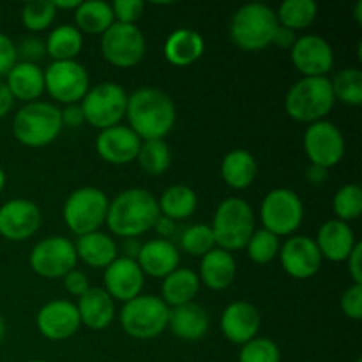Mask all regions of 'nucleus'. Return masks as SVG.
<instances>
[{
	"instance_id": "nucleus-1",
	"label": "nucleus",
	"mask_w": 362,
	"mask_h": 362,
	"mask_svg": "<svg viewBox=\"0 0 362 362\" xmlns=\"http://www.w3.org/2000/svg\"><path fill=\"white\" fill-rule=\"evenodd\" d=\"M126 117L141 141L165 140L175 126L177 110L168 94L154 87H144L127 95Z\"/></svg>"
},
{
	"instance_id": "nucleus-55",
	"label": "nucleus",
	"mask_w": 362,
	"mask_h": 362,
	"mask_svg": "<svg viewBox=\"0 0 362 362\" xmlns=\"http://www.w3.org/2000/svg\"><path fill=\"white\" fill-rule=\"evenodd\" d=\"M53 7H55V9H73V11H76L78 9V6H80L81 4V0H67V2H62V0H53Z\"/></svg>"
},
{
	"instance_id": "nucleus-12",
	"label": "nucleus",
	"mask_w": 362,
	"mask_h": 362,
	"mask_svg": "<svg viewBox=\"0 0 362 362\" xmlns=\"http://www.w3.org/2000/svg\"><path fill=\"white\" fill-rule=\"evenodd\" d=\"M90 88V76L78 60H59L45 69V90L62 105H78Z\"/></svg>"
},
{
	"instance_id": "nucleus-26",
	"label": "nucleus",
	"mask_w": 362,
	"mask_h": 362,
	"mask_svg": "<svg viewBox=\"0 0 362 362\" xmlns=\"http://www.w3.org/2000/svg\"><path fill=\"white\" fill-rule=\"evenodd\" d=\"M168 327L182 341H200L209 331V315L197 303L177 306L170 310Z\"/></svg>"
},
{
	"instance_id": "nucleus-30",
	"label": "nucleus",
	"mask_w": 362,
	"mask_h": 362,
	"mask_svg": "<svg viewBox=\"0 0 362 362\" xmlns=\"http://www.w3.org/2000/svg\"><path fill=\"white\" fill-rule=\"evenodd\" d=\"M257 159L246 148H233L221 161V177L232 189H247L257 179Z\"/></svg>"
},
{
	"instance_id": "nucleus-53",
	"label": "nucleus",
	"mask_w": 362,
	"mask_h": 362,
	"mask_svg": "<svg viewBox=\"0 0 362 362\" xmlns=\"http://www.w3.org/2000/svg\"><path fill=\"white\" fill-rule=\"evenodd\" d=\"M327 177H329L327 170L318 168V166L311 165V168L308 170V179H310V182L317 184V186H320V184H324L325 180H327Z\"/></svg>"
},
{
	"instance_id": "nucleus-25",
	"label": "nucleus",
	"mask_w": 362,
	"mask_h": 362,
	"mask_svg": "<svg viewBox=\"0 0 362 362\" xmlns=\"http://www.w3.org/2000/svg\"><path fill=\"white\" fill-rule=\"evenodd\" d=\"M237 276V262L232 253L214 247L202 257L198 279L211 290H226Z\"/></svg>"
},
{
	"instance_id": "nucleus-6",
	"label": "nucleus",
	"mask_w": 362,
	"mask_h": 362,
	"mask_svg": "<svg viewBox=\"0 0 362 362\" xmlns=\"http://www.w3.org/2000/svg\"><path fill=\"white\" fill-rule=\"evenodd\" d=\"M211 230L219 250H244L255 232L253 207L243 198H226L216 209Z\"/></svg>"
},
{
	"instance_id": "nucleus-51",
	"label": "nucleus",
	"mask_w": 362,
	"mask_h": 362,
	"mask_svg": "<svg viewBox=\"0 0 362 362\" xmlns=\"http://www.w3.org/2000/svg\"><path fill=\"white\" fill-rule=\"evenodd\" d=\"M177 221H173V219H170V218H166V216H163V214H159V218L156 219V225H154V228H156V232L159 233V239H166L168 240L170 237L173 235V233L177 232Z\"/></svg>"
},
{
	"instance_id": "nucleus-21",
	"label": "nucleus",
	"mask_w": 362,
	"mask_h": 362,
	"mask_svg": "<svg viewBox=\"0 0 362 362\" xmlns=\"http://www.w3.org/2000/svg\"><path fill=\"white\" fill-rule=\"evenodd\" d=\"M262 317L253 304L246 300H235L228 304L221 315V331L233 345H246L258 336Z\"/></svg>"
},
{
	"instance_id": "nucleus-50",
	"label": "nucleus",
	"mask_w": 362,
	"mask_h": 362,
	"mask_svg": "<svg viewBox=\"0 0 362 362\" xmlns=\"http://www.w3.org/2000/svg\"><path fill=\"white\" fill-rule=\"evenodd\" d=\"M297 37H296V32L290 30V28H285L279 25L278 30H276L274 37H272V45L279 46V48H285V49H292V46L296 45Z\"/></svg>"
},
{
	"instance_id": "nucleus-52",
	"label": "nucleus",
	"mask_w": 362,
	"mask_h": 362,
	"mask_svg": "<svg viewBox=\"0 0 362 362\" xmlns=\"http://www.w3.org/2000/svg\"><path fill=\"white\" fill-rule=\"evenodd\" d=\"M13 106H14V98L11 95L6 81H0V119H4V117L13 110Z\"/></svg>"
},
{
	"instance_id": "nucleus-3",
	"label": "nucleus",
	"mask_w": 362,
	"mask_h": 362,
	"mask_svg": "<svg viewBox=\"0 0 362 362\" xmlns=\"http://www.w3.org/2000/svg\"><path fill=\"white\" fill-rule=\"evenodd\" d=\"M331 80L327 76L300 78L285 95V112L297 122L313 124L325 120L334 108Z\"/></svg>"
},
{
	"instance_id": "nucleus-44",
	"label": "nucleus",
	"mask_w": 362,
	"mask_h": 362,
	"mask_svg": "<svg viewBox=\"0 0 362 362\" xmlns=\"http://www.w3.org/2000/svg\"><path fill=\"white\" fill-rule=\"evenodd\" d=\"M14 46H16V57H20L21 62L37 64L46 55L45 41L39 37H34V35L20 39V42Z\"/></svg>"
},
{
	"instance_id": "nucleus-46",
	"label": "nucleus",
	"mask_w": 362,
	"mask_h": 362,
	"mask_svg": "<svg viewBox=\"0 0 362 362\" xmlns=\"http://www.w3.org/2000/svg\"><path fill=\"white\" fill-rule=\"evenodd\" d=\"M18 62L16 57V46L9 35L0 32V76H7L14 64Z\"/></svg>"
},
{
	"instance_id": "nucleus-58",
	"label": "nucleus",
	"mask_w": 362,
	"mask_h": 362,
	"mask_svg": "<svg viewBox=\"0 0 362 362\" xmlns=\"http://www.w3.org/2000/svg\"><path fill=\"white\" fill-rule=\"evenodd\" d=\"M4 187H6V173H4V170L0 168V193L4 191Z\"/></svg>"
},
{
	"instance_id": "nucleus-41",
	"label": "nucleus",
	"mask_w": 362,
	"mask_h": 362,
	"mask_svg": "<svg viewBox=\"0 0 362 362\" xmlns=\"http://www.w3.org/2000/svg\"><path fill=\"white\" fill-rule=\"evenodd\" d=\"M57 9L52 0H37L25 4L21 9V21L30 32H42L53 23Z\"/></svg>"
},
{
	"instance_id": "nucleus-60",
	"label": "nucleus",
	"mask_w": 362,
	"mask_h": 362,
	"mask_svg": "<svg viewBox=\"0 0 362 362\" xmlns=\"http://www.w3.org/2000/svg\"><path fill=\"white\" fill-rule=\"evenodd\" d=\"M357 362H362V361H361V359H359V361H357Z\"/></svg>"
},
{
	"instance_id": "nucleus-35",
	"label": "nucleus",
	"mask_w": 362,
	"mask_h": 362,
	"mask_svg": "<svg viewBox=\"0 0 362 362\" xmlns=\"http://www.w3.org/2000/svg\"><path fill=\"white\" fill-rule=\"evenodd\" d=\"M318 6L315 0H285L279 6L276 18L281 27L297 32L308 28L317 20Z\"/></svg>"
},
{
	"instance_id": "nucleus-2",
	"label": "nucleus",
	"mask_w": 362,
	"mask_h": 362,
	"mask_svg": "<svg viewBox=\"0 0 362 362\" xmlns=\"http://www.w3.org/2000/svg\"><path fill=\"white\" fill-rule=\"evenodd\" d=\"M158 198L147 189L133 187L117 194L108 205L106 225L122 239H136L154 228L159 218Z\"/></svg>"
},
{
	"instance_id": "nucleus-40",
	"label": "nucleus",
	"mask_w": 362,
	"mask_h": 362,
	"mask_svg": "<svg viewBox=\"0 0 362 362\" xmlns=\"http://www.w3.org/2000/svg\"><path fill=\"white\" fill-rule=\"evenodd\" d=\"M279 247H281L279 237H276L274 233H271L265 228L255 230L253 235L250 237L246 244L247 257L258 265L271 264L279 255Z\"/></svg>"
},
{
	"instance_id": "nucleus-13",
	"label": "nucleus",
	"mask_w": 362,
	"mask_h": 362,
	"mask_svg": "<svg viewBox=\"0 0 362 362\" xmlns=\"http://www.w3.org/2000/svg\"><path fill=\"white\" fill-rule=\"evenodd\" d=\"M103 59L115 67H133L145 57V35L136 25L113 23L101 35Z\"/></svg>"
},
{
	"instance_id": "nucleus-33",
	"label": "nucleus",
	"mask_w": 362,
	"mask_h": 362,
	"mask_svg": "<svg viewBox=\"0 0 362 362\" xmlns=\"http://www.w3.org/2000/svg\"><path fill=\"white\" fill-rule=\"evenodd\" d=\"M158 205L163 216L173 219V221H182L194 214L198 207V197L193 187L186 186V184H175L163 191Z\"/></svg>"
},
{
	"instance_id": "nucleus-9",
	"label": "nucleus",
	"mask_w": 362,
	"mask_h": 362,
	"mask_svg": "<svg viewBox=\"0 0 362 362\" xmlns=\"http://www.w3.org/2000/svg\"><path fill=\"white\" fill-rule=\"evenodd\" d=\"M126 106L127 92L115 81H101L94 85L80 101L85 122L101 131L119 126L126 117Z\"/></svg>"
},
{
	"instance_id": "nucleus-20",
	"label": "nucleus",
	"mask_w": 362,
	"mask_h": 362,
	"mask_svg": "<svg viewBox=\"0 0 362 362\" xmlns=\"http://www.w3.org/2000/svg\"><path fill=\"white\" fill-rule=\"evenodd\" d=\"M141 140L129 126H113L103 129L95 140V151L103 161L110 165H127L134 161L140 151Z\"/></svg>"
},
{
	"instance_id": "nucleus-5",
	"label": "nucleus",
	"mask_w": 362,
	"mask_h": 362,
	"mask_svg": "<svg viewBox=\"0 0 362 362\" xmlns=\"http://www.w3.org/2000/svg\"><path fill=\"white\" fill-rule=\"evenodd\" d=\"M60 108L52 103H27L18 110L13 120V134L21 145L41 148L53 144L62 131Z\"/></svg>"
},
{
	"instance_id": "nucleus-56",
	"label": "nucleus",
	"mask_w": 362,
	"mask_h": 362,
	"mask_svg": "<svg viewBox=\"0 0 362 362\" xmlns=\"http://www.w3.org/2000/svg\"><path fill=\"white\" fill-rule=\"evenodd\" d=\"M354 16H356L357 23H362V0L356 4V13H354Z\"/></svg>"
},
{
	"instance_id": "nucleus-31",
	"label": "nucleus",
	"mask_w": 362,
	"mask_h": 362,
	"mask_svg": "<svg viewBox=\"0 0 362 362\" xmlns=\"http://www.w3.org/2000/svg\"><path fill=\"white\" fill-rule=\"evenodd\" d=\"M198 290H200V279L197 272L179 267L163 279L161 299L168 308L184 306V304L194 303Z\"/></svg>"
},
{
	"instance_id": "nucleus-24",
	"label": "nucleus",
	"mask_w": 362,
	"mask_h": 362,
	"mask_svg": "<svg viewBox=\"0 0 362 362\" xmlns=\"http://www.w3.org/2000/svg\"><path fill=\"white\" fill-rule=\"evenodd\" d=\"M80 322L92 331H105L112 325L115 318V304L105 288L90 286L81 297H78L76 304Z\"/></svg>"
},
{
	"instance_id": "nucleus-45",
	"label": "nucleus",
	"mask_w": 362,
	"mask_h": 362,
	"mask_svg": "<svg viewBox=\"0 0 362 362\" xmlns=\"http://www.w3.org/2000/svg\"><path fill=\"white\" fill-rule=\"evenodd\" d=\"M341 311L350 320L362 318V285H352L343 292Z\"/></svg>"
},
{
	"instance_id": "nucleus-14",
	"label": "nucleus",
	"mask_w": 362,
	"mask_h": 362,
	"mask_svg": "<svg viewBox=\"0 0 362 362\" xmlns=\"http://www.w3.org/2000/svg\"><path fill=\"white\" fill-rule=\"evenodd\" d=\"M304 152L313 166L329 170L345 156V138L339 127L329 120H318L304 133Z\"/></svg>"
},
{
	"instance_id": "nucleus-47",
	"label": "nucleus",
	"mask_w": 362,
	"mask_h": 362,
	"mask_svg": "<svg viewBox=\"0 0 362 362\" xmlns=\"http://www.w3.org/2000/svg\"><path fill=\"white\" fill-rule=\"evenodd\" d=\"M62 279L64 288L67 290V293H71V296L74 297H81L88 288H90V281H88L87 274L78 271V269H73L71 272H67Z\"/></svg>"
},
{
	"instance_id": "nucleus-29",
	"label": "nucleus",
	"mask_w": 362,
	"mask_h": 362,
	"mask_svg": "<svg viewBox=\"0 0 362 362\" xmlns=\"http://www.w3.org/2000/svg\"><path fill=\"white\" fill-rule=\"evenodd\" d=\"M74 247H76L78 260L94 269H106L119 257L115 240L103 232H92L78 237Z\"/></svg>"
},
{
	"instance_id": "nucleus-39",
	"label": "nucleus",
	"mask_w": 362,
	"mask_h": 362,
	"mask_svg": "<svg viewBox=\"0 0 362 362\" xmlns=\"http://www.w3.org/2000/svg\"><path fill=\"white\" fill-rule=\"evenodd\" d=\"M332 209L339 221L349 223L359 219L362 214V189L359 184H346L339 187L332 200Z\"/></svg>"
},
{
	"instance_id": "nucleus-23",
	"label": "nucleus",
	"mask_w": 362,
	"mask_h": 362,
	"mask_svg": "<svg viewBox=\"0 0 362 362\" xmlns=\"http://www.w3.org/2000/svg\"><path fill=\"white\" fill-rule=\"evenodd\" d=\"M315 243H317L322 258L339 264V262H346V258L356 247L357 240L349 223L339 221V219H329L320 226Z\"/></svg>"
},
{
	"instance_id": "nucleus-57",
	"label": "nucleus",
	"mask_w": 362,
	"mask_h": 362,
	"mask_svg": "<svg viewBox=\"0 0 362 362\" xmlns=\"http://www.w3.org/2000/svg\"><path fill=\"white\" fill-rule=\"evenodd\" d=\"M4 336H6V322H4L2 315H0V343L4 341Z\"/></svg>"
},
{
	"instance_id": "nucleus-54",
	"label": "nucleus",
	"mask_w": 362,
	"mask_h": 362,
	"mask_svg": "<svg viewBox=\"0 0 362 362\" xmlns=\"http://www.w3.org/2000/svg\"><path fill=\"white\" fill-rule=\"evenodd\" d=\"M140 250H141V244H138L136 239H126V240H124V255H122V257L131 258V260H136Z\"/></svg>"
},
{
	"instance_id": "nucleus-15",
	"label": "nucleus",
	"mask_w": 362,
	"mask_h": 362,
	"mask_svg": "<svg viewBox=\"0 0 362 362\" xmlns=\"http://www.w3.org/2000/svg\"><path fill=\"white\" fill-rule=\"evenodd\" d=\"M292 64L303 78L327 76L334 66V49L322 35H303L292 46Z\"/></svg>"
},
{
	"instance_id": "nucleus-27",
	"label": "nucleus",
	"mask_w": 362,
	"mask_h": 362,
	"mask_svg": "<svg viewBox=\"0 0 362 362\" xmlns=\"http://www.w3.org/2000/svg\"><path fill=\"white\" fill-rule=\"evenodd\" d=\"M205 41L200 32L193 28H177L165 41V57L172 66L187 67L202 59Z\"/></svg>"
},
{
	"instance_id": "nucleus-59",
	"label": "nucleus",
	"mask_w": 362,
	"mask_h": 362,
	"mask_svg": "<svg viewBox=\"0 0 362 362\" xmlns=\"http://www.w3.org/2000/svg\"><path fill=\"white\" fill-rule=\"evenodd\" d=\"M27 362H46V361H41V359H34V361H27Z\"/></svg>"
},
{
	"instance_id": "nucleus-19",
	"label": "nucleus",
	"mask_w": 362,
	"mask_h": 362,
	"mask_svg": "<svg viewBox=\"0 0 362 362\" xmlns=\"http://www.w3.org/2000/svg\"><path fill=\"white\" fill-rule=\"evenodd\" d=\"M105 290L112 299L120 303H129L134 297L141 296L145 276L141 272L136 260L126 257H117L108 267L105 269Z\"/></svg>"
},
{
	"instance_id": "nucleus-28",
	"label": "nucleus",
	"mask_w": 362,
	"mask_h": 362,
	"mask_svg": "<svg viewBox=\"0 0 362 362\" xmlns=\"http://www.w3.org/2000/svg\"><path fill=\"white\" fill-rule=\"evenodd\" d=\"M6 85L14 99L34 103L45 92V71L37 64L16 62L7 73Z\"/></svg>"
},
{
	"instance_id": "nucleus-43",
	"label": "nucleus",
	"mask_w": 362,
	"mask_h": 362,
	"mask_svg": "<svg viewBox=\"0 0 362 362\" xmlns=\"http://www.w3.org/2000/svg\"><path fill=\"white\" fill-rule=\"evenodd\" d=\"M112 9L117 23L134 25L144 14L145 4L141 0H117L112 4Z\"/></svg>"
},
{
	"instance_id": "nucleus-10",
	"label": "nucleus",
	"mask_w": 362,
	"mask_h": 362,
	"mask_svg": "<svg viewBox=\"0 0 362 362\" xmlns=\"http://www.w3.org/2000/svg\"><path fill=\"white\" fill-rule=\"evenodd\" d=\"M260 219L264 228L276 237H292L303 225V200L296 191L286 187L269 191L262 202Z\"/></svg>"
},
{
	"instance_id": "nucleus-8",
	"label": "nucleus",
	"mask_w": 362,
	"mask_h": 362,
	"mask_svg": "<svg viewBox=\"0 0 362 362\" xmlns=\"http://www.w3.org/2000/svg\"><path fill=\"white\" fill-rule=\"evenodd\" d=\"M170 308L158 296H138L124 304L120 325L134 339H154L168 327Z\"/></svg>"
},
{
	"instance_id": "nucleus-48",
	"label": "nucleus",
	"mask_w": 362,
	"mask_h": 362,
	"mask_svg": "<svg viewBox=\"0 0 362 362\" xmlns=\"http://www.w3.org/2000/svg\"><path fill=\"white\" fill-rule=\"evenodd\" d=\"M362 244L357 243L356 247L352 250L350 257L346 258V265H349V274L352 278L354 285H362Z\"/></svg>"
},
{
	"instance_id": "nucleus-7",
	"label": "nucleus",
	"mask_w": 362,
	"mask_h": 362,
	"mask_svg": "<svg viewBox=\"0 0 362 362\" xmlns=\"http://www.w3.org/2000/svg\"><path fill=\"white\" fill-rule=\"evenodd\" d=\"M108 205L110 202L105 191L92 186L80 187L66 198L62 211L64 221L67 228L78 237L99 232V228L106 223Z\"/></svg>"
},
{
	"instance_id": "nucleus-32",
	"label": "nucleus",
	"mask_w": 362,
	"mask_h": 362,
	"mask_svg": "<svg viewBox=\"0 0 362 362\" xmlns=\"http://www.w3.org/2000/svg\"><path fill=\"white\" fill-rule=\"evenodd\" d=\"M74 21H76L74 27L81 34L103 35L115 23L112 4L103 0H85L74 11Z\"/></svg>"
},
{
	"instance_id": "nucleus-38",
	"label": "nucleus",
	"mask_w": 362,
	"mask_h": 362,
	"mask_svg": "<svg viewBox=\"0 0 362 362\" xmlns=\"http://www.w3.org/2000/svg\"><path fill=\"white\" fill-rule=\"evenodd\" d=\"M216 240L214 233H212L211 225H204V223H194L189 225L180 235V247L184 253L191 255V257H204L209 251L214 250Z\"/></svg>"
},
{
	"instance_id": "nucleus-18",
	"label": "nucleus",
	"mask_w": 362,
	"mask_h": 362,
	"mask_svg": "<svg viewBox=\"0 0 362 362\" xmlns=\"http://www.w3.org/2000/svg\"><path fill=\"white\" fill-rule=\"evenodd\" d=\"M39 332L49 341H66L71 336L76 334L80 329V315H78L76 304L71 300L57 299L46 303L37 311L35 318Z\"/></svg>"
},
{
	"instance_id": "nucleus-4",
	"label": "nucleus",
	"mask_w": 362,
	"mask_h": 362,
	"mask_svg": "<svg viewBox=\"0 0 362 362\" xmlns=\"http://www.w3.org/2000/svg\"><path fill=\"white\" fill-rule=\"evenodd\" d=\"M279 23L276 13L265 4H246L233 13L230 37L233 45L246 52H260L272 45Z\"/></svg>"
},
{
	"instance_id": "nucleus-11",
	"label": "nucleus",
	"mask_w": 362,
	"mask_h": 362,
	"mask_svg": "<svg viewBox=\"0 0 362 362\" xmlns=\"http://www.w3.org/2000/svg\"><path fill=\"white\" fill-rule=\"evenodd\" d=\"M30 269L41 278L59 279L76 269L78 257L73 240L62 235H52L39 240L28 257Z\"/></svg>"
},
{
	"instance_id": "nucleus-34",
	"label": "nucleus",
	"mask_w": 362,
	"mask_h": 362,
	"mask_svg": "<svg viewBox=\"0 0 362 362\" xmlns=\"http://www.w3.org/2000/svg\"><path fill=\"white\" fill-rule=\"evenodd\" d=\"M46 55L59 60H76V55L83 48V34L74 25H60L49 32L45 42Z\"/></svg>"
},
{
	"instance_id": "nucleus-16",
	"label": "nucleus",
	"mask_w": 362,
	"mask_h": 362,
	"mask_svg": "<svg viewBox=\"0 0 362 362\" xmlns=\"http://www.w3.org/2000/svg\"><path fill=\"white\" fill-rule=\"evenodd\" d=\"M279 262L290 278L310 279L320 271L324 258L315 239L308 235H292L279 247Z\"/></svg>"
},
{
	"instance_id": "nucleus-22",
	"label": "nucleus",
	"mask_w": 362,
	"mask_h": 362,
	"mask_svg": "<svg viewBox=\"0 0 362 362\" xmlns=\"http://www.w3.org/2000/svg\"><path fill=\"white\" fill-rule=\"evenodd\" d=\"M136 264L140 265L144 276L147 274L151 278L165 279L175 269H179L180 255L172 240L152 239L141 244Z\"/></svg>"
},
{
	"instance_id": "nucleus-37",
	"label": "nucleus",
	"mask_w": 362,
	"mask_h": 362,
	"mask_svg": "<svg viewBox=\"0 0 362 362\" xmlns=\"http://www.w3.org/2000/svg\"><path fill=\"white\" fill-rule=\"evenodd\" d=\"M331 87L336 101L349 106L362 105V71L359 67H345L338 71L331 80Z\"/></svg>"
},
{
	"instance_id": "nucleus-49",
	"label": "nucleus",
	"mask_w": 362,
	"mask_h": 362,
	"mask_svg": "<svg viewBox=\"0 0 362 362\" xmlns=\"http://www.w3.org/2000/svg\"><path fill=\"white\" fill-rule=\"evenodd\" d=\"M60 115H62V126L74 129V127H80L81 124H85V117L80 105H67L66 108L60 110Z\"/></svg>"
},
{
	"instance_id": "nucleus-36",
	"label": "nucleus",
	"mask_w": 362,
	"mask_h": 362,
	"mask_svg": "<svg viewBox=\"0 0 362 362\" xmlns=\"http://www.w3.org/2000/svg\"><path fill=\"white\" fill-rule=\"evenodd\" d=\"M136 161L147 175H163L172 165V151L165 140L141 141Z\"/></svg>"
},
{
	"instance_id": "nucleus-42",
	"label": "nucleus",
	"mask_w": 362,
	"mask_h": 362,
	"mask_svg": "<svg viewBox=\"0 0 362 362\" xmlns=\"http://www.w3.org/2000/svg\"><path fill=\"white\" fill-rule=\"evenodd\" d=\"M239 362H281V350L271 338L257 336L240 346Z\"/></svg>"
},
{
	"instance_id": "nucleus-17",
	"label": "nucleus",
	"mask_w": 362,
	"mask_h": 362,
	"mask_svg": "<svg viewBox=\"0 0 362 362\" xmlns=\"http://www.w3.org/2000/svg\"><path fill=\"white\" fill-rule=\"evenodd\" d=\"M41 226V209L27 198H13L0 207V235L7 240L30 239Z\"/></svg>"
}]
</instances>
